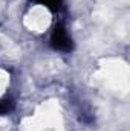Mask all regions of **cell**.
Wrapping results in <instances>:
<instances>
[{
  "label": "cell",
  "mask_w": 130,
  "mask_h": 131,
  "mask_svg": "<svg viewBox=\"0 0 130 131\" xmlns=\"http://www.w3.org/2000/svg\"><path fill=\"white\" fill-rule=\"evenodd\" d=\"M12 107H14V102H12L9 98L0 99V116L9 113V111L12 110Z\"/></svg>",
  "instance_id": "7a4b0ae2"
},
{
  "label": "cell",
  "mask_w": 130,
  "mask_h": 131,
  "mask_svg": "<svg viewBox=\"0 0 130 131\" xmlns=\"http://www.w3.org/2000/svg\"><path fill=\"white\" fill-rule=\"evenodd\" d=\"M51 44H52L54 49L63 50V52H67V50L72 49V40H70L67 31L61 25H57L54 28V32H52V37H51Z\"/></svg>",
  "instance_id": "6da1fadb"
},
{
  "label": "cell",
  "mask_w": 130,
  "mask_h": 131,
  "mask_svg": "<svg viewBox=\"0 0 130 131\" xmlns=\"http://www.w3.org/2000/svg\"><path fill=\"white\" fill-rule=\"evenodd\" d=\"M35 2H38V3L51 8V9H57L60 6V0H35Z\"/></svg>",
  "instance_id": "3957f363"
}]
</instances>
